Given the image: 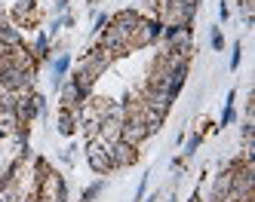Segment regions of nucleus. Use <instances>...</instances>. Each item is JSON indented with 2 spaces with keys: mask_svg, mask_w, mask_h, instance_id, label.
Returning <instances> with one entry per match:
<instances>
[{
  "mask_svg": "<svg viewBox=\"0 0 255 202\" xmlns=\"http://www.w3.org/2000/svg\"><path fill=\"white\" fill-rule=\"evenodd\" d=\"M111 59L114 55L108 52V49H102V46H96V49H89L83 59H80V65H77V70H83V73H89V77H102V73L108 70V65H111Z\"/></svg>",
  "mask_w": 255,
  "mask_h": 202,
  "instance_id": "2",
  "label": "nucleus"
},
{
  "mask_svg": "<svg viewBox=\"0 0 255 202\" xmlns=\"http://www.w3.org/2000/svg\"><path fill=\"white\" fill-rule=\"evenodd\" d=\"M40 107H43L40 95H25V92H22V98H15V117H19L22 123H31L34 117H37Z\"/></svg>",
  "mask_w": 255,
  "mask_h": 202,
  "instance_id": "7",
  "label": "nucleus"
},
{
  "mask_svg": "<svg viewBox=\"0 0 255 202\" xmlns=\"http://www.w3.org/2000/svg\"><path fill=\"white\" fill-rule=\"evenodd\" d=\"M157 37H163V22L160 18H141L135 34H132V40H129V46H151Z\"/></svg>",
  "mask_w": 255,
  "mask_h": 202,
  "instance_id": "4",
  "label": "nucleus"
},
{
  "mask_svg": "<svg viewBox=\"0 0 255 202\" xmlns=\"http://www.w3.org/2000/svg\"><path fill=\"white\" fill-rule=\"evenodd\" d=\"M234 120V92L228 95V104H225V114H222V126H231Z\"/></svg>",
  "mask_w": 255,
  "mask_h": 202,
  "instance_id": "14",
  "label": "nucleus"
},
{
  "mask_svg": "<svg viewBox=\"0 0 255 202\" xmlns=\"http://www.w3.org/2000/svg\"><path fill=\"white\" fill-rule=\"evenodd\" d=\"M108 22H111V18H108L105 12H102V15H96V28H99V31H105V25H108Z\"/></svg>",
  "mask_w": 255,
  "mask_h": 202,
  "instance_id": "18",
  "label": "nucleus"
},
{
  "mask_svg": "<svg viewBox=\"0 0 255 202\" xmlns=\"http://www.w3.org/2000/svg\"><path fill=\"white\" fill-rule=\"evenodd\" d=\"M138 22H141V15L138 12H132V9H120L117 15H111V22H108V28H114L120 37H126V43L132 40V34H135V28H138ZM132 49V46H129Z\"/></svg>",
  "mask_w": 255,
  "mask_h": 202,
  "instance_id": "5",
  "label": "nucleus"
},
{
  "mask_svg": "<svg viewBox=\"0 0 255 202\" xmlns=\"http://www.w3.org/2000/svg\"><path fill=\"white\" fill-rule=\"evenodd\" d=\"M68 65H71V59H68V55H62V59L56 62V86L62 83V77H65V70H68Z\"/></svg>",
  "mask_w": 255,
  "mask_h": 202,
  "instance_id": "13",
  "label": "nucleus"
},
{
  "mask_svg": "<svg viewBox=\"0 0 255 202\" xmlns=\"http://www.w3.org/2000/svg\"><path fill=\"white\" fill-rule=\"evenodd\" d=\"M12 22L15 25H37V9H34L31 0H22V3L12 9Z\"/></svg>",
  "mask_w": 255,
  "mask_h": 202,
  "instance_id": "9",
  "label": "nucleus"
},
{
  "mask_svg": "<svg viewBox=\"0 0 255 202\" xmlns=\"http://www.w3.org/2000/svg\"><path fill=\"white\" fill-rule=\"evenodd\" d=\"M135 159H138L135 144H126V141H114L111 144V165L114 169H126V165H132Z\"/></svg>",
  "mask_w": 255,
  "mask_h": 202,
  "instance_id": "6",
  "label": "nucleus"
},
{
  "mask_svg": "<svg viewBox=\"0 0 255 202\" xmlns=\"http://www.w3.org/2000/svg\"><path fill=\"white\" fill-rule=\"evenodd\" d=\"M86 159H89V169L99 172V175L114 169L111 165V144H105L102 138H89L86 141Z\"/></svg>",
  "mask_w": 255,
  "mask_h": 202,
  "instance_id": "1",
  "label": "nucleus"
},
{
  "mask_svg": "<svg viewBox=\"0 0 255 202\" xmlns=\"http://www.w3.org/2000/svg\"><path fill=\"white\" fill-rule=\"evenodd\" d=\"M151 132H148V126H144V120L135 114V110H129V117H126L123 123H120V141H126V144H141L144 138H148Z\"/></svg>",
  "mask_w": 255,
  "mask_h": 202,
  "instance_id": "3",
  "label": "nucleus"
},
{
  "mask_svg": "<svg viewBox=\"0 0 255 202\" xmlns=\"http://www.w3.org/2000/svg\"><path fill=\"white\" fill-rule=\"evenodd\" d=\"M74 129H77V110L62 107V114H59V132L62 135H74Z\"/></svg>",
  "mask_w": 255,
  "mask_h": 202,
  "instance_id": "11",
  "label": "nucleus"
},
{
  "mask_svg": "<svg viewBox=\"0 0 255 202\" xmlns=\"http://www.w3.org/2000/svg\"><path fill=\"white\" fill-rule=\"evenodd\" d=\"M240 65V43H234V55H231V67Z\"/></svg>",
  "mask_w": 255,
  "mask_h": 202,
  "instance_id": "16",
  "label": "nucleus"
},
{
  "mask_svg": "<svg viewBox=\"0 0 255 202\" xmlns=\"http://www.w3.org/2000/svg\"><path fill=\"white\" fill-rule=\"evenodd\" d=\"M89 3H99V0H89Z\"/></svg>",
  "mask_w": 255,
  "mask_h": 202,
  "instance_id": "19",
  "label": "nucleus"
},
{
  "mask_svg": "<svg viewBox=\"0 0 255 202\" xmlns=\"http://www.w3.org/2000/svg\"><path fill=\"white\" fill-rule=\"evenodd\" d=\"M83 101H86V95H83V92H80L74 83L68 80V83L62 86V107H68V110H77Z\"/></svg>",
  "mask_w": 255,
  "mask_h": 202,
  "instance_id": "10",
  "label": "nucleus"
},
{
  "mask_svg": "<svg viewBox=\"0 0 255 202\" xmlns=\"http://www.w3.org/2000/svg\"><path fill=\"white\" fill-rule=\"evenodd\" d=\"M71 83H74L83 95L89 98V89H93V83H96V77H89V73H83V70H74V77H71Z\"/></svg>",
  "mask_w": 255,
  "mask_h": 202,
  "instance_id": "12",
  "label": "nucleus"
},
{
  "mask_svg": "<svg viewBox=\"0 0 255 202\" xmlns=\"http://www.w3.org/2000/svg\"><path fill=\"white\" fill-rule=\"evenodd\" d=\"M212 46H215V49H222V46H225V40H222V34H218V28L212 31Z\"/></svg>",
  "mask_w": 255,
  "mask_h": 202,
  "instance_id": "17",
  "label": "nucleus"
},
{
  "mask_svg": "<svg viewBox=\"0 0 255 202\" xmlns=\"http://www.w3.org/2000/svg\"><path fill=\"white\" fill-rule=\"evenodd\" d=\"M102 49H108L111 55H126L129 52V43H126V37H120L114 28H105L102 31Z\"/></svg>",
  "mask_w": 255,
  "mask_h": 202,
  "instance_id": "8",
  "label": "nucleus"
},
{
  "mask_svg": "<svg viewBox=\"0 0 255 202\" xmlns=\"http://www.w3.org/2000/svg\"><path fill=\"white\" fill-rule=\"evenodd\" d=\"M102 187H105V184H102V181H96L93 187H89V190L83 193V202H89V199H93V196H99V193H102Z\"/></svg>",
  "mask_w": 255,
  "mask_h": 202,
  "instance_id": "15",
  "label": "nucleus"
}]
</instances>
